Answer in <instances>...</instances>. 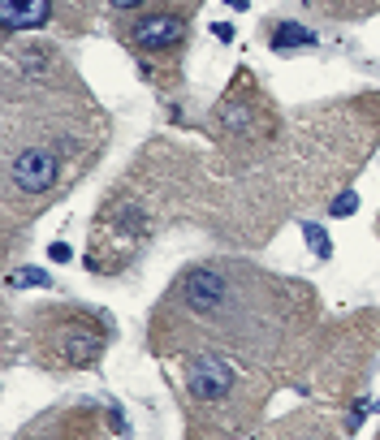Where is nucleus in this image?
I'll return each instance as SVG.
<instances>
[{"instance_id":"5","label":"nucleus","mask_w":380,"mask_h":440,"mask_svg":"<svg viewBox=\"0 0 380 440\" xmlns=\"http://www.w3.org/2000/svg\"><path fill=\"white\" fill-rule=\"evenodd\" d=\"M0 22H5V35L13 31H35V26H43L48 17H52V0H5L0 5Z\"/></svg>"},{"instance_id":"13","label":"nucleus","mask_w":380,"mask_h":440,"mask_svg":"<svg viewBox=\"0 0 380 440\" xmlns=\"http://www.w3.org/2000/svg\"><path fill=\"white\" fill-rule=\"evenodd\" d=\"M108 5H113L117 13H134V9L143 5V0H108Z\"/></svg>"},{"instance_id":"8","label":"nucleus","mask_w":380,"mask_h":440,"mask_svg":"<svg viewBox=\"0 0 380 440\" xmlns=\"http://www.w3.org/2000/svg\"><path fill=\"white\" fill-rule=\"evenodd\" d=\"M302 238H307V246H311L316 259H328V255H333V238H328L316 220H302Z\"/></svg>"},{"instance_id":"3","label":"nucleus","mask_w":380,"mask_h":440,"mask_svg":"<svg viewBox=\"0 0 380 440\" xmlns=\"http://www.w3.org/2000/svg\"><path fill=\"white\" fill-rule=\"evenodd\" d=\"M182 302L195 311V315H212V311L225 302V276L216 268H190L182 276Z\"/></svg>"},{"instance_id":"4","label":"nucleus","mask_w":380,"mask_h":440,"mask_svg":"<svg viewBox=\"0 0 380 440\" xmlns=\"http://www.w3.org/2000/svg\"><path fill=\"white\" fill-rule=\"evenodd\" d=\"M230 384H234L230 367H225L220 358H212V354H199L190 362V371H186V388L199 402H220L225 393H230Z\"/></svg>"},{"instance_id":"12","label":"nucleus","mask_w":380,"mask_h":440,"mask_svg":"<svg viewBox=\"0 0 380 440\" xmlns=\"http://www.w3.org/2000/svg\"><path fill=\"white\" fill-rule=\"evenodd\" d=\"M212 35H216L220 43H234V26H230V22H212Z\"/></svg>"},{"instance_id":"10","label":"nucleus","mask_w":380,"mask_h":440,"mask_svg":"<svg viewBox=\"0 0 380 440\" xmlns=\"http://www.w3.org/2000/svg\"><path fill=\"white\" fill-rule=\"evenodd\" d=\"M354 212H359V194H354V190H342L333 203H328V216H333V220H342V216H354Z\"/></svg>"},{"instance_id":"1","label":"nucleus","mask_w":380,"mask_h":440,"mask_svg":"<svg viewBox=\"0 0 380 440\" xmlns=\"http://www.w3.org/2000/svg\"><path fill=\"white\" fill-rule=\"evenodd\" d=\"M57 155L48 151V147H22L13 160H9V177H13V186L17 190H27V194H43V190H52L57 186Z\"/></svg>"},{"instance_id":"7","label":"nucleus","mask_w":380,"mask_h":440,"mask_svg":"<svg viewBox=\"0 0 380 440\" xmlns=\"http://www.w3.org/2000/svg\"><path fill=\"white\" fill-rule=\"evenodd\" d=\"M220 117H225V129H234V134H260L251 104H220Z\"/></svg>"},{"instance_id":"6","label":"nucleus","mask_w":380,"mask_h":440,"mask_svg":"<svg viewBox=\"0 0 380 440\" xmlns=\"http://www.w3.org/2000/svg\"><path fill=\"white\" fill-rule=\"evenodd\" d=\"M294 48H316V35L307 31V26H298V22H281L272 31V52H294Z\"/></svg>"},{"instance_id":"14","label":"nucleus","mask_w":380,"mask_h":440,"mask_svg":"<svg viewBox=\"0 0 380 440\" xmlns=\"http://www.w3.org/2000/svg\"><path fill=\"white\" fill-rule=\"evenodd\" d=\"M225 5H230V9H246V0H225Z\"/></svg>"},{"instance_id":"2","label":"nucleus","mask_w":380,"mask_h":440,"mask_svg":"<svg viewBox=\"0 0 380 440\" xmlns=\"http://www.w3.org/2000/svg\"><path fill=\"white\" fill-rule=\"evenodd\" d=\"M130 43L143 52H177L186 43V22L177 13H143L130 26Z\"/></svg>"},{"instance_id":"9","label":"nucleus","mask_w":380,"mask_h":440,"mask_svg":"<svg viewBox=\"0 0 380 440\" xmlns=\"http://www.w3.org/2000/svg\"><path fill=\"white\" fill-rule=\"evenodd\" d=\"M9 285H13V290H22V285H39V290H57V285H52V276H48V272H39V268H22V272H13V276H9Z\"/></svg>"},{"instance_id":"11","label":"nucleus","mask_w":380,"mask_h":440,"mask_svg":"<svg viewBox=\"0 0 380 440\" xmlns=\"http://www.w3.org/2000/svg\"><path fill=\"white\" fill-rule=\"evenodd\" d=\"M48 255H52V264H69V259H73V250L65 242H52V250H48Z\"/></svg>"}]
</instances>
